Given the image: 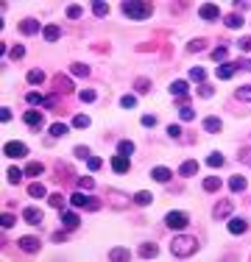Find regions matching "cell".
<instances>
[{"instance_id": "1", "label": "cell", "mask_w": 251, "mask_h": 262, "mask_svg": "<svg viewBox=\"0 0 251 262\" xmlns=\"http://www.w3.org/2000/svg\"><path fill=\"white\" fill-rule=\"evenodd\" d=\"M198 248H201L198 237H193V234H184V231H179V234L171 240V254L176 257V260H187V257H193Z\"/></svg>"}, {"instance_id": "2", "label": "cell", "mask_w": 251, "mask_h": 262, "mask_svg": "<svg viewBox=\"0 0 251 262\" xmlns=\"http://www.w3.org/2000/svg\"><path fill=\"white\" fill-rule=\"evenodd\" d=\"M120 12L128 20H148L151 12H154V3H131V0H126V3H120Z\"/></svg>"}, {"instance_id": "3", "label": "cell", "mask_w": 251, "mask_h": 262, "mask_svg": "<svg viewBox=\"0 0 251 262\" xmlns=\"http://www.w3.org/2000/svg\"><path fill=\"white\" fill-rule=\"evenodd\" d=\"M187 226H190V215L182 212V209H171L165 215V229H171V231H187Z\"/></svg>"}, {"instance_id": "4", "label": "cell", "mask_w": 251, "mask_h": 262, "mask_svg": "<svg viewBox=\"0 0 251 262\" xmlns=\"http://www.w3.org/2000/svg\"><path fill=\"white\" fill-rule=\"evenodd\" d=\"M3 154H6L9 159H25V156H28V145L20 142V139H12V142L3 145Z\"/></svg>"}, {"instance_id": "5", "label": "cell", "mask_w": 251, "mask_h": 262, "mask_svg": "<svg viewBox=\"0 0 251 262\" xmlns=\"http://www.w3.org/2000/svg\"><path fill=\"white\" fill-rule=\"evenodd\" d=\"M232 212H235V201H232V198H220L215 204V209H212V217H215V220H229Z\"/></svg>"}, {"instance_id": "6", "label": "cell", "mask_w": 251, "mask_h": 262, "mask_svg": "<svg viewBox=\"0 0 251 262\" xmlns=\"http://www.w3.org/2000/svg\"><path fill=\"white\" fill-rule=\"evenodd\" d=\"M59 220H62V229H67V231H76V229L81 226V217H78V212H73V209H62Z\"/></svg>"}, {"instance_id": "7", "label": "cell", "mask_w": 251, "mask_h": 262, "mask_svg": "<svg viewBox=\"0 0 251 262\" xmlns=\"http://www.w3.org/2000/svg\"><path fill=\"white\" fill-rule=\"evenodd\" d=\"M17 246H20V251H25V254H39V248H42V240L34 237V234H25V237L17 240Z\"/></svg>"}, {"instance_id": "8", "label": "cell", "mask_w": 251, "mask_h": 262, "mask_svg": "<svg viewBox=\"0 0 251 262\" xmlns=\"http://www.w3.org/2000/svg\"><path fill=\"white\" fill-rule=\"evenodd\" d=\"M159 254V246L154 243V240H145V243H140L137 246V257L140 260H154Z\"/></svg>"}, {"instance_id": "9", "label": "cell", "mask_w": 251, "mask_h": 262, "mask_svg": "<svg viewBox=\"0 0 251 262\" xmlns=\"http://www.w3.org/2000/svg\"><path fill=\"white\" fill-rule=\"evenodd\" d=\"M50 84H53V90L56 92H62V95H67V92H73V76H53L50 78Z\"/></svg>"}, {"instance_id": "10", "label": "cell", "mask_w": 251, "mask_h": 262, "mask_svg": "<svg viewBox=\"0 0 251 262\" xmlns=\"http://www.w3.org/2000/svg\"><path fill=\"white\" fill-rule=\"evenodd\" d=\"M226 226H229V234H246V231L251 229V223L246 220V217H240V215H237V217H229Z\"/></svg>"}, {"instance_id": "11", "label": "cell", "mask_w": 251, "mask_h": 262, "mask_svg": "<svg viewBox=\"0 0 251 262\" xmlns=\"http://www.w3.org/2000/svg\"><path fill=\"white\" fill-rule=\"evenodd\" d=\"M198 17H201L204 23H215V20H220V9H218L215 3H204V6L198 9Z\"/></svg>"}, {"instance_id": "12", "label": "cell", "mask_w": 251, "mask_h": 262, "mask_svg": "<svg viewBox=\"0 0 251 262\" xmlns=\"http://www.w3.org/2000/svg\"><path fill=\"white\" fill-rule=\"evenodd\" d=\"M23 123L31 125V128H42V125H45V117H42V112H39V109H25Z\"/></svg>"}, {"instance_id": "13", "label": "cell", "mask_w": 251, "mask_h": 262, "mask_svg": "<svg viewBox=\"0 0 251 262\" xmlns=\"http://www.w3.org/2000/svg\"><path fill=\"white\" fill-rule=\"evenodd\" d=\"M23 220H25V223H31V226H39V223L45 220V212L36 209V206H25V209H23Z\"/></svg>"}, {"instance_id": "14", "label": "cell", "mask_w": 251, "mask_h": 262, "mask_svg": "<svg viewBox=\"0 0 251 262\" xmlns=\"http://www.w3.org/2000/svg\"><path fill=\"white\" fill-rule=\"evenodd\" d=\"M20 34H25V36L42 34V25H39V20H34V17H25V20H20Z\"/></svg>"}, {"instance_id": "15", "label": "cell", "mask_w": 251, "mask_h": 262, "mask_svg": "<svg viewBox=\"0 0 251 262\" xmlns=\"http://www.w3.org/2000/svg\"><path fill=\"white\" fill-rule=\"evenodd\" d=\"M109 165H112V170H114V173H128V170H131V156H123V154H114Z\"/></svg>"}, {"instance_id": "16", "label": "cell", "mask_w": 251, "mask_h": 262, "mask_svg": "<svg viewBox=\"0 0 251 262\" xmlns=\"http://www.w3.org/2000/svg\"><path fill=\"white\" fill-rule=\"evenodd\" d=\"M109 204H112L114 209H126V206L131 204V198L126 193H120V190H109Z\"/></svg>"}, {"instance_id": "17", "label": "cell", "mask_w": 251, "mask_h": 262, "mask_svg": "<svg viewBox=\"0 0 251 262\" xmlns=\"http://www.w3.org/2000/svg\"><path fill=\"white\" fill-rule=\"evenodd\" d=\"M151 179H154L157 184H168L173 179V170L171 168H165V165H162V168H154V170H151Z\"/></svg>"}, {"instance_id": "18", "label": "cell", "mask_w": 251, "mask_h": 262, "mask_svg": "<svg viewBox=\"0 0 251 262\" xmlns=\"http://www.w3.org/2000/svg\"><path fill=\"white\" fill-rule=\"evenodd\" d=\"M195 173H198V162L195 159H184L182 165H179V176H182V179H193Z\"/></svg>"}, {"instance_id": "19", "label": "cell", "mask_w": 251, "mask_h": 262, "mask_svg": "<svg viewBox=\"0 0 251 262\" xmlns=\"http://www.w3.org/2000/svg\"><path fill=\"white\" fill-rule=\"evenodd\" d=\"M70 76H76V78H90L92 67L84 64V62H73V64H70Z\"/></svg>"}, {"instance_id": "20", "label": "cell", "mask_w": 251, "mask_h": 262, "mask_svg": "<svg viewBox=\"0 0 251 262\" xmlns=\"http://www.w3.org/2000/svg\"><path fill=\"white\" fill-rule=\"evenodd\" d=\"M204 131L206 134H220V131H223V120H220V117H204Z\"/></svg>"}, {"instance_id": "21", "label": "cell", "mask_w": 251, "mask_h": 262, "mask_svg": "<svg viewBox=\"0 0 251 262\" xmlns=\"http://www.w3.org/2000/svg\"><path fill=\"white\" fill-rule=\"evenodd\" d=\"M45 201L50 204V209H59V212H62V209L67 206V201H70V198H67L64 193H50V195L45 198Z\"/></svg>"}, {"instance_id": "22", "label": "cell", "mask_w": 251, "mask_h": 262, "mask_svg": "<svg viewBox=\"0 0 251 262\" xmlns=\"http://www.w3.org/2000/svg\"><path fill=\"white\" fill-rule=\"evenodd\" d=\"M229 190L232 193H246L249 190V179L246 176H229Z\"/></svg>"}, {"instance_id": "23", "label": "cell", "mask_w": 251, "mask_h": 262, "mask_svg": "<svg viewBox=\"0 0 251 262\" xmlns=\"http://www.w3.org/2000/svg\"><path fill=\"white\" fill-rule=\"evenodd\" d=\"M235 73H237V70H235V64H232V62H223V64H218V70H215V76L220 81L235 78Z\"/></svg>"}, {"instance_id": "24", "label": "cell", "mask_w": 251, "mask_h": 262, "mask_svg": "<svg viewBox=\"0 0 251 262\" xmlns=\"http://www.w3.org/2000/svg\"><path fill=\"white\" fill-rule=\"evenodd\" d=\"M243 23H246V17H243V14H237V12H232V14H226V17H223V25H226V28H232V31L243 28Z\"/></svg>"}, {"instance_id": "25", "label": "cell", "mask_w": 251, "mask_h": 262, "mask_svg": "<svg viewBox=\"0 0 251 262\" xmlns=\"http://www.w3.org/2000/svg\"><path fill=\"white\" fill-rule=\"evenodd\" d=\"M201 187H204V193H218L223 187V179L220 176H206L204 182H201Z\"/></svg>"}, {"instance_id": "26", "label": "cell", "mask_w": 251, "mask_h": 262, "mask_svg": "<svg viewBox=\"0 0 251 262\" xmlns=\"http://www.w3.org/2000/svg\"><path fill=\"white\" fill-rule=\"evenodd\" d=\"M187 92H190V84H187L184 78H176L171 84V95H173V98H184Z\"/></svg>"}, {"instance_id": "27", "label": "cell", "mask_w": 251, "mask_h": 262, "mask_svg": "<svg viewBox=\"0 0 251 262\" xmlns=\"http://www.w3.org/2000/svg\"><path fill=\"white\" fill-rule=\"evenodd\" d=\"M131 204H137V206H151V204H154V195H151L148 190H140V193L131 195Z\"/></svg>"}, {"instance_id": "28", "label": "cell", "mask_w": 251, "mask_h": 262, "mask_svg": "<svg viewBox=\"0 0 251 262\" xmlns=\"http://www.w3.org/2000/svg\"><path fill=\"white\" fill-rule=\"evenodd\" d=\"M206 47H209V39H204V36H195V39L187 42V50H190V53H201Z\"/></svg>"}, {"instance_id": "29", "label": "cell", "mask_w": 251, "mask_h": 262, "mask_svg": "<svg viewBox=\"0 0 251 262\" xmlns=\"http://www.w3.org/2000/svg\"><path fill=\"white\" fill-rule=\"evenodd\" d=\"M223 165H226V156H223V154H220V151H212V154H209V156H206V168H223Z\"/></svg>"}, {"instance_id": "30", "label": "cell", "mask_w": 251, "mask_h": 262, "mask_svg": "<svg viewBox=\"0 0 251 262\" xmlns=\"http://www.w3.org/2000/svg\"><path fill=\"white\" fill-rule=\"evenodd\" d=\"M109 260L112 262H126V260H131V251L123 248V246H117V248L109 251Z\"/></svg>"}, {"instance_id": "31", "label": "cell", "mask_w": 251, "mask_h": 262, "mask_svg": "<svg viewBox=\"0 0 251 262\" xmlns=\"http://www.w3.org/2000/svg\"><path fill=\"white\" fill-rule=\"evenodd\" d=\"M28 198H47V187L39 184V182L28 184Z\"/></svg>"}, {"instance_id": "32", "label": "cell", "mask_w": 251, "mask_h": 262, "mask_svg": "<svg viewBox=\"0 0 251 262\" xmlns=\"http://www.w3.org/2000/svg\"><path fill=\"white\" fill-rule=\"evenodd\" d=\"M42 36H45V42H59L62 28H59V25H45V28H42Z\"/></svg>"}, {"instance_id": "33", "label": "cell", "mask_w": 251, "mask_h": 262, "mask_svg": "<svg viewBox=\"0 0 251 262\" xmlns=\"http://www.w3.org/2000/svg\"><path fill=\"white\" fill-rule=\"evenodd\" d=\"M209 56H212V62H218V64H223V62H229V45H218L215 50L209 53Z\"/></svg>"}, {"instance_id": "34", "label": "cell", "mask_w": 251, "mask_h": 262, "mask_svg": "<svg viewBox=\"0 0 251 262\" xmlns=\"http://www.w3.org/2000/svg\"><path fill=\"white\" fill-rule=\"evenodd\" d=\"M235 101L251 103V84H243V87H237V90H235Z\"/></svg>"}, {"instance_id": "35", "label": "cell", "mask_w": 251, "mask_h": 262, "mask_svg": "<svg viewBox=\"0 0 251 262\" xmlns=\"http://www.w3.org/2000/svg\"><path fill=\"white\" fill-rule=\"evenodd\" d=\"M45 70H39V67H34V70H28V84H34V87H39V84H45Z\"/></svg>"}, {"instance_id": "36", "label": "cell", "mask_w": 251, "mask_h": 262, "mask_svg": "<svg viewBox=\"0 0 251 262\" xmlns=\"http://www.w3.org/2000/svg\"><path fill=\"white\" fill-rule=\"evenodd\" d=\"M87 201H90V195H84L81 190H76V193L70 195V204L76 206V209H87Z\"/></svg>"}, {"instance_id": "37", "label": "cell", "mask_w": 251, "mask_h": 262, "mask_svg": "<svg viewBox=\"0 0 251 262\" xmlns=\"http://www.w3.org/2000/svg\"><path fill=\"white\" fill-rule=\"evenodd\" d=\"M134 92H137V95H148L151 92V78H145V76L134 78Z\"/></svg>"}, {"instance_id": "38", "label": "cell", "mask_w": 251, "mask_h": 262, "mask_svg": "<svg viewBox=\"0 0 251 262\" xmlns=\"http://www.w3.org/2000/svg\"><path fill=\"white\" fill-rule=\"evenodd\" d=\"M42 173H45V165H42V162H28V165H25V176H31V179L42 176Z\"/></svg>"}, {"instance_id": "39", "label": "cell", "mask_w": 251, "mask_h": 262, "mask_svg": "<svg viewBox=\"0 0 251 262\" xmlns=\"http://www.w3.org/2000/svg\"><path fill=\"white\" fill-rule=\"evenodd\" d=\"M23 176H25V170H20V168H9V170H6V179H9L12 187H17V184L23 182Z\"/></svg>"}, {"instance_id": "40", "label": "cell", "mask_w": 251, "mask_h": 262, "mask_svg": "<svg viewBox=\"0 0 251 262\" xmlns=\"http://www.w3.org/2000/svg\"><path fill=\"white\" fill-rule=\"evenodd\" d=\"M134 151H137V145H134L131 139H120V142H117V154H123V156H131Z\"/></svg>"}, {"instance_id": "41", "label": "cell", "mask_w": 251, "mask_h": 262, "mask_svg": "<svg viewBox=\"0 0 251 262\" xmlns=\"http://www.w3.org/2000/svg\"><path fill=\"white\" fill-rule=\"evenodd\" d=\"M179 120H182V123H193V120H195V109H193V106H179Z\"/></svg>"}, {"instance_id": "42", "label": "cell", "mask_w": 251, "mask_h": 262, "mask_svg": "<svg viewBox=\"0 0 251 262\" xmlns=\"http://www.w3.org/2000/svg\"><path fill=\"white\" fill-rule=\"evenodd\" d=\"M78 101H81V103H92V101H98V90H92V87L81 90V92H78Z\"/></svg>"}, {"instance_id": "43", "label": "cell", "mask_w": 251, "mask_h": 262, "mask_svg": "<svg viewBox=\"0 0 251 262\" xmlns=\"http://www.w3.org/2000/svg\"><path fill=\"white\" fill-rule=\"evenodd\" d=\"M92 14H95V17H106V14H109V3H106V0L92 3Z\"/></svg>"}, {"instance_id": "44", "label": "cell", "mask_w": 251, "mask_h": 262, "mask_svg": "<svg viewBox=\"0 0 251 262\" xmlns=\"http://www.w3.org/2000/svg\"><path fill=\"white\" fill-rule=\"evenodd\" d=\"M190 81H195V84H206V70L204 67H193L190 70Z\"/></svg>"}, {"instance_id": "45", "label": "cell", "mask_w": 251, "mask_h": 262, "mask_svg": "<svg viewBox=\"0 0 251 262\" xmlns=\"http://www.w3.org/2000/svg\"><path fill=\"white\" fill-rule=\"evenodd\" d=\"M70 128L64 123H53L50 125V139H59V137H64V134H67Z\"/></svg>"}, {"instance_id": "46", "label": "cell", "mask_w": 251, "mask_h": 262, "mask_svg": "<svg viewBox=\"0 0 251 262\" xmlns=\"http://www.w3.org/2000/svg\"><path fill=\"white\" fill-rule=\"evenodd\" d=\"M42 109H50V112H62V109H59V98H56V95H45V101H42Z\"/></svg>"}, {"instance_id": "47", "label": "cell", "mask_w": 251, "mask_h": 262, "mask_svg": "<svg viewBox=\"0 0 251 262\" xmlns=\"http://www.w3.org/2000/svg\"><path fill=\"white\" fill-rule=\"evenodd\" d=\"M90 117H87V114H76V117H73V128H90Z\"/></svg>"}, {"instance_id": "48", "label": "cell", "mask_w": 251, "mask_h": 262, "mask_svg": "<svg viewBox=\"0 0 251 262\" xmlns=\"http://www.w3.org/2000/svg\"><path fill=\"white\" fill-rule=\"evenodd\" d=\"M73 156H76V159H90L92 154H90V148H87V145H76V148H73Z\"/></svg>"}, {"instance_id": "49", "label": "cell", "mask_w": 251, "mask_h": 262, "mask_svg": "<svg viewBox=\"0 0 251 262\" xmlns=\"http://www.w3.org/2000/svg\"><path fill=\"white\" fill-rule=\"evenodd\" d=\"M25 101H28V106H42L45 95H39V92H28V95H25Z\"/></svg>"}, {"instance_id": "50", "label": "cell", "mask_w": 251, "mask_h": 262, "mask_svg": "<svg viewBox=\"0 0 251 262\" xmlns=\"http://www.w3.org/2000/svg\"><path fill=\"white\" fill-rule=\"evenodd\" d=\"M14 223H17V217H14L12 212H3V215H0V226L3 229H12Z\"/></svg>"}, {"instance_id": "51", "label": "cell", "mask_w": 251, "mask_h": 262, "mask_svg": "<svg viewBox=\"0 0 251 262\" xmlns=\"http://www.w3.org/2000/svg\"><path fill=\"white\" fill-rule=\"evenodd\" d=\"M165 131H168V137H171V139H182V125H179V123H171Z\"/></svg>"}, {"instance_id": "52", "label": "cell", "mask_w": 251, "mask_h": 262, "mask_svg": "<svg viewBox=\"0 0 251 262\" xmlns=\"http://www.w3.org/2000/svg\"><path fill=\"white\" fill-rule=\"evenodd\" d=\"M87 168H90L92 173H98L103 168V159H101V156H90V159H87Z\"/></svg>"}, {"instance_id": "53", "label": "cell", "mask_w": 251, "mask_h": 262, "mask_svg": "<svg viewBox=\"0 0 251 262\" xmlns=\"http://www.w3.org/2000/svg\"><path fill=\"white\" fill-rule=\"evenodd\" d=\"M9 56H12V62H20V59L25 56V45H14L12 50H9Z\"/></svg>"}, {"instance_id": "54", "label": "cell", "mask_w": 251, "mask_h": 262, "mask_svg": "<svg viewBox=\"0 0 251 262\" xmlns=\"http://www.w3.org/2000/svg\"><path fill=\"white\" fill-rule=\"evenodd\" d=\"M212 95H215V87H209V84H201V87H198V98H212Z\"/></svg>"}, {"instance_id": "55", "label": "cell", "mask_w": 251, "mask_h": 262, "mask_svg": "<svg viewBox=\"0 0 251 262\" xmlns=\"http://www.w3.org/2000/svg\"><path fill=\"white\" fill-rule=\"evenodd\" d=\"M78 187H81V190H95V179H92V176H81Z\"/></svg>"}, {"instance_id": "56", "label": "cell", "mask_w": 251, "mask_h": 262, "mask_svg": "<svg viewBox=\"0 0 251 262\" xmlns=\"http://www.w3.org/2000/svg\"><path fill=\"white\" fill-rule=\"evenodd\" d=\"M237 50L251 53V36H240V39H237Z\"/></svg>"}, {"instance_id": "57", "label": "cell", "mask_w": 251, "mask_h": 262, "mask_svg": "<svg viewBox=\"0 0 251 262\" xmlns=\"http://www.w3.org/2000/svg\"><path fill=\"white\" fill-rule=\"evenodd\" d=\"M232 64H235V70H246V73H251V59H237V62H232Z\"/></svg>"}, {"instance_id": "58", "label": "cell", "mask_w": 251, "mask_h": 262, "mask_svg": "<svg viewBox=\"0 0 251 262\" xmlns=\"http://www.w3.org/2000/svg\"><path fill=\"white\" fill-rule=\"evenodd\" d=\"M120 106H123V109H134V106H137V98H134V95H123V98H120Z\"/></svg>"}, {"instance_id": "59", "label": "cell", "mask_w": 251, "mask_h": 262, "mask_svg": "<svg viewBox=\"0 0 251 262\" xmlns=\"http://www.w3.org/2000/svg\"><path fill=\"white\" fill-rule=\"evenodd\" d=\"M67 17H70V20H78V17H81V6H78V3H70V6H67Z\"/></svg>"}, {"instance_id": "60", "label": "cell", "mask_w": 251, "mask_h": 262, "mask_svg": "<svg viewBox=\"0 0 251 262\" xmlns=\"http://www.w3.org/2000/svg\"><path fill=\"white\" fill-rule=\"evenodd\" d=\"M101 206H103V201H101V198H95V195H90V201H87V209H90V212H98Z\"/></svg>"}, {"instance_id": "61", "label": "cell", "mask_w": 251, "mask_h": 262, "mask_svg": "<svg viewBox=\"0 0 251 262\" xmlns=\"http://www.w3.org/2000/svg\"><path fill=\"white\" fill-rule=\"evenodd\" d=\"M240 162H243V165H249L251 168V148H240V156H237Z\"/></svg>"}, {"instance_id": "62", "label": "cell", "mask_w": 251, "mask_h": 262, "mask_svg": "<svg viewBox=\"0 0 251 262\" xmlns=\"http://www.w3.org/2000/svg\"><path fill=\"white\" fill-rule=\"evenodd\" d=\"M67 229H62V231H53V234H50V240H53V243H64V240H67Z\"/></svg>"}, {"instance_id": "63", "label": "cell", "mask_w": 251, "mask_h": 262, "mask_svg": "<svg viewBox=\"0 0 251 262\" xmlns=\"http://www.w3.org/2000/svg\"><path fill=\"white\" fill-rule=\"evenodd\" d=\"M12 117H14V114H12V109H9V106H0V123H9Z\"/></svg>"}, {"instance_id": "64", "label": "cell", "mask_w": 251, "mask_h": 262, "mask_svg": "<svg viewBox=\"0 0 251 262\" xmlns=\"http://www.w3.org/2000/svg\"><path fill=\"white\" fill-rule=\"evenodd\" d=\"M142 125H145V128H154V125H157V117H154V114H142Z\"/></svg>"}]
</instances>
